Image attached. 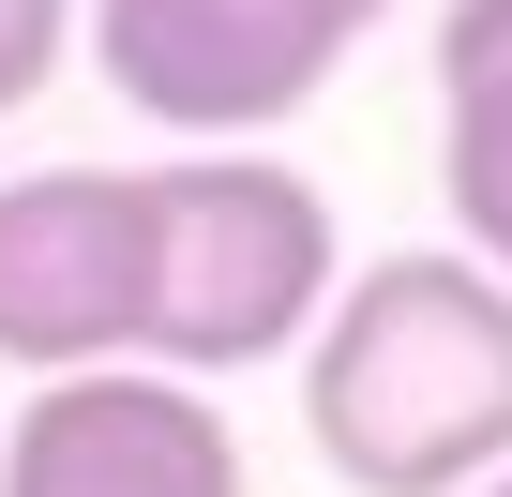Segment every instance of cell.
I'll list each match as a JSON object with an SVG mask.
<instances>
[{
    "label": "cell",
    "mask_w": 512,
    "mask_h": 497,
    "mask_svg": "<svg viewBox=\"0 0 512 497\" xmlns=\"http://www.w3.org/2000/svg\"><path fill=\"white\" fill-rule=\"evenodd\" d=\"M302 422L347 497H467L512 467V272L407 241L332 287L302 332Z\"/></svg>",
    "instance_id": "cell-1"
},
{
    "label": "cell",
    "mask_w": 512,
    "mask_h": 497,
    "mask_svg": "<svg viewBox=\"0 0 512 497\" xmlns=\"http://www.w3.org/2000/svg\"><path fill=\"white\" fill-rule=\"evenodd\" d=\"M347 287V241H332V196L272 151H181L151 166V332L136 362L166 377H256V362H287Z\"/></svg>",
    "instance_id": "cell-2"
},
{
    "label": "cell",
    "mask_w": 512,
    "mask_h": 497,
    "mask_svg": "<svg viewBox=\"0 0 512 497\" xmlns=\"http://www.w3.org/2000/svg\"><path fill=\"white\" fill-rule=\"evenodd\" d=\"M392 0H91V61L136 121L166 136H272L287 106L332 91V61Z\"/></svg>",
    "instance_id": "cell-3"
},
{
    "label": "cell",
    "mask_w": 512,
    "mask_h": 497,
    "mask_svg": "<svg viewBox=\"0 0 512 497\" xmlns=\"http://www.w3.org/2000/svg\"><path fill=\"white\" fill-rule=\"evenodd\" d=\"M151 332V166H31L0 181V362L76 377Z\"/></svg>",
    "instance_id": "cell-4"
},
{
    "label": "cell",
    "mask_w": 512,
    "mask_h": 497,
    "mask_svg": "<svg viewBox=\"0 0 512 497\" xmlns=\"http://www.w3.org/2000/svg\"><path fill=\"white\" fill-rule=\"evenodd\" d=\"M0 497H241V422L211 377L76 362L0 422Z\"/></svg>",
    "instance_id": "cell-5"
},
{
    "label": "cell",
    "mask_w": 512,
    "mask_h": 497,
    "mask_svg": "<svg viewBox=\"0 0 512 497\" xmlns=\"http://www.w3.org/2000/svg\"><path fill=\"white\" fill-rule=\"evenodd\" d=\"M437 196L482 272H512V0L437 16Z\"/></svg>",
    "instance_id": "cell-6"
},
{
    "label": "cell",
    "mask_w": 512,
    "mask_h": 497,
    "mask_svg": "<svg viewBox=\"0 0 512 497\" xmlns=\"http://www.w3.org/2000/svg\"><path fill=\"white\" fill-rule=\"evenodd\" d=\"M61 46H76V0H0V121L61 76Z\"/></svg>",
    "instance_id": "cell-7"
},
{
    "label": "cell",
    "mask_w": 512,
    "mask_h": 497,
    "mask_svg": "<svg viewBox=\"0 0 512 497\" xmlns=\"http://www.w3.org/2000/svg\"><path fill=\"white\" fill-rule=\"evenodd\" d=\"M467 497H512V467H497V482H467Z\"/></svg>",
    "instance_id": "cell-8"
}]
</instances>
